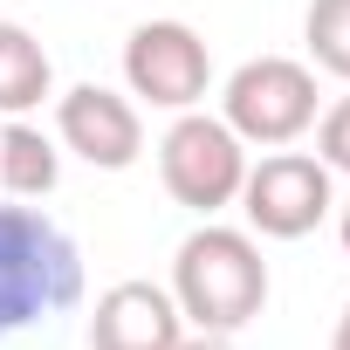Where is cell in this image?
<instances>
[{
  "mask_svg": "<svg viewBox=\"0 0 350 350\" xmlns=\"http://www.w3.org/2000/svg\"><path fill=\"white\" fill-rule=\"evenodd\" d=\"M172 302H179L186 329H213V336H241L261 309H268V261L261 241L247 227H193L172 254Z\"/></svg>",
  "mask_w": 350,
  "mask_h": 350,
  "instance_id": "6da1fadb",
  "label": "cell"
},
{
  "mask_svg": "<svg viewBox=\"0 0 350 350\" xmlns=\"http://www.w3.org/2000/svg\"><path fill=\"white\" fill-rule=\"evenodd\" d=\"M83 295V254L42 206H0V343Z\"/></svg>",
  "mask_w": 350,
  "mask_h": 350,
  "instance_id": "7a4b0ae2",
  "label": "cell"
},
{
  "mask_svg": "<svg viewBox=\"0 0 350 350\" xmlns=\"http://www.w3.org/2000/svg\"><path fill=\"white\" fill-rule=\"evenodd\" d=\"M316 69L295 62V55H254L227 76L220 90V117L241 144H261V151H282L295 144L302 131H316Z\"/></svg>",
  "mask_w": 350,
  "mask_h": 350,
  "instance_id": "3957f363",
  "label": "cell"
},
{
  "mask_svg": "<svg viewBox=\"0 0 350 350\" xmlns=\"http://www.w3.org/2000/svg\"><path fill=\"white\" fill-rule=\"evenodd\" d=\"M158 179L165 193L179 200L186 213L213 220L220 206L241 200V179H247V144L227 131V117H206V110H179L158 137Z\"/></svg>",
  "mask_w": 350,
  "mask_h": 350,
  "instance_id": "277c9868",
  "label": "cell"
},
{
  "mask_svg": "<svg viewBox=\"0 0 350 350\" xmlns=\"http://www.w3.org/2000/svg\"><path fill=\"white\" fill-rule=\"evenodd\" d=\"M336 172L316 158V151H268L261 165H247L241 179V213H247V234L261 241H302L329 220L336 206Z\"/></svg>",
  "mask_w": 350,
  "mask_h": 350,
  "instance_id": "5b68a950",
  "label": "cell"
},
{
  "mask_svg": "<svg viewBox=\"0 0 350 350\" xmlns=\"http://www.w3.org/2000/svg\"><path fill=\"white\" fill-rule=\"evenodd\" d=\"M124 83L151 110H200L213 90V49L186 21H137L124 42Z\"/></svg>",
  "mask_w": 350,
  "mask_h": 350,
  "instance_id": "8992f818",
  "label": "cell"
},
{
  "mask_svg": "<svg viewBox=\"0 0 350 350\" xmlns=\"http://www.w3.org/2000/svg\"><path fill=\"white\" fill-rule=\"evenodd\" d=\"M55 144L96 172H131L144 151V117L131 96H117L103 83H76L55 96Z\"/></svg>",
  "mask_w": 350,
  "mask_h": 350,
  "instance_id": "52a82bcc",
  "label": "cell"
},
{
  "mask_svg": "<svg viewBox=\"0 0 350 350\" xmlns=\"http://www.w3.org/2000/svg\"><path fill=\"white\" fill-rule=\"evenodd\" d=\"M186 336V316L158 282H110L90 316V350H172Z\"/></svg>",
  "mask_w": 350,
  "mask_h": 350,
  "instance_id": "ba28073f",
  "label": "cell"
},
{
  "mask_svg": "<svg viewBox=\"0 0 350 350\" xmlns=\"http://www.w3.org/2000/svg\"><path fill=\"white\" fill-rule=\"evenodd\" d=\"M55 179H62L55 137L28 117H0V193L8 200H49Z\"/></svg>",
  "mask_w": 350,
  "mask_h": 350,
  "instance_id": "9c48e42d",
  "label": "cell"
},
{
  "mask_svg": "<svg viewBox=\"0 0 350 350\" xmlns=\"http://www.w3.org/2000/svg\"><path fill=\"white\" fill-rule=\"evenodd\" d=\"M55 96V62L49 49L21 28V21H0V117H28Z\"/></svg>",
  "mask_w": 350,
  "mask_h": 350,
  "instance_id": "30bf717a",
  "label": "cell"
},
{
  "mask_svg": "<svg viewBox=\"0 0 350 350\" xmlns=\"http://www.w3.org/2000/svg\"><path fill=\"white\" fill-rule=\"evenodd\" d=\"M302 42H309V62H316L323 76L350 83V0H309Z\"/></svg>",
  "mask_w": 350,
  "mask_h": 350,
  "instance_id": "8fae6325",
  "label": "cell"
},
{
  "mask_svg": "<svg viewBox=\"0 0 350 350\" xmlns=\"http://www.w3.org/2000/svg\"><path fill=\"white\" fill-rule=\"evenodd\" d=\"M316 158L350 179V96H336L329 110H316Z\"/></svg>",
  "mask_w": 350,
  "mask_h": 350,
  "instance_id": "7c38bea8",
  "label": "cell"
},
{
  "mask_svg": "<svg viewBox=\"0 0 350 350\" xmlns=\"http://www.w3.org/2000/svg\"><path fill=\"white\" fill-rule=\"evenodd\" d=\"M172 350H241V343H234V336H213V329H186Z\"/></svg>",
  "mask_w": 350,
  "mask_h": 350,
  "instance_id": "4fadbf2b",
  "label": "cell"
},
{
  "mask_svg": "<svg viewBox=\"0 0 350 350\" xmlns=\"http://www.w3.org/2000/svg\"><path fill=\"white\" fill-rule=\"evenodd\" d=\"M329 350H350V302H343V316H336V336H329Z\"/></svg>",
  "mask_w": 350,
  "mask_h": 350,
  "instance_id": "5bb4252c",
  "label": "cell"
},
{
  "mask_svg": "<svg viewBox=\"0 0 350 350\" xmlns=\"http://www.w3.org/2000/svg\"><path fill=\"white\" fill-rule=\"evenodd\" d=\"M336 241H343V261H350V200H343V213H336Z\"/></svg>",
  "mask_w": 350,
  "mask_h": 350,
  "instance_id": "9a60e30c",
  "label": "cell"
}]
</instances>
